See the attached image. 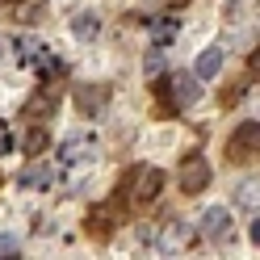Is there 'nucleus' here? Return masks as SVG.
<instances>
[{"instance_id": "423d86ee", "label": "nucleus", "mask_w": 260, "mask_h": 260, "mask_svg": "<svg viewBox=\"0 0 260 260\" xmlns=\"http://www.w3.org/2000/svg\"><path fill=\"white\" fill-rule=\"evenodd\" d=\"M168 96H172V109H185L193 105L202 96V84H198V76H168Z\"/></svg>"}, {"instance_id": "f8f14e48", "label": "nucleus", "mask_w": 260, "mask_h": 260, "mask_svg": "<svg viewBox=\"0 0 260 260\" xmlns=\"http://www.w3.org/2000/svg\"><path fill=\"white\" fill-rule=\"evenodd\" d=\"M46 143H51V135H46L42 126H34V130L21 139V147H25V155H38V151H46Z\"/></svg>"}, {"instance_id": "f03ea898", "label": "nucleus", "mask_w": 260, "mask_h": 260, "mask_svg": "<svg viewBox=\"0 0 260 260\" xmlns=\"http://www.w3.org/2000/svg\"><path fill=\"white\" fill-rule=\"evenodd\" d=\"M256 147H260V122L252 118L226 139V159L231 164H248V159H256Z\"/></svg>"}, {"instance_id": "20e7f679", "label": "nucleus", "mask_w": 260, "mask_h": 260, "mask_svg": "<svg viewBox=\"0 0 260 260\" xmlns=\"http://www.w3.org/2000/svg\"><path fill=\"white\" fill-rule=\"evenodd\" d=\"M105 101H109V84H76V109L84 118H101Z\"/></svg>"}, {"instance_id": "4468645a", "label": "nucleus", "mask_w": 260, "mask_h": 260, "mask_svg": "<svg viewBox=\"0 0 260 260\" xmlns=\"http://www.w3.org/2000/svg\"><path fill=\"white\" fill-rule=\"evenodd\" d=\"M151 92H155V101H159V109H164V113H176V109H172V96H168V76H155Z\"/></svg>"}, {"instance_id": "a211bd4d", "label": "nucleus", "mask_w": 260, "mask_h": 260, "mask_svg": "<svg viewBox=\"0 0 260 260\" xmlns=\"http://www.w3.org/2000/svg\"><path fill=\"white\" fill-rule=\"evenodd\" d=\"M239 202H243V206H252V202H256V185H252V189L243 185V189H239Z\"/></svg>"}, {"instance_id": "ddd939ff", "label": "nucleus", "mask_w": 260, "mask_h": 260, "mask_svg": "<svg viewBox=\"0 0 260 260\" xmlns=\"http://www.w3.org/2000/svg\"><path fill=\"white\" fill-rule=\"evenodd\" d=\"M42 51H46L42 42H34V38H21V42H17V63H34Z\"/></svg>"}, {"instance_id": "39448f33", "label": "nucleus", "mask_w": 260, "mask_h": 260, "mask_svg": "<svg viewBox=\"0 0 260 260\" xmlns=\"http://www.w3.org/2000/svg\"><path fill=\"white\" fill-rule=\"evenodd\" d=\"M55 105H59V84H51V80H46V84L21 105V118H51Z\"/></svg>"}, {"instance_id": "2eb2a0df", "label": "nucleus", "mask_w": 260, "mask_h": 260, "mask_svg": "<svg viewBox=\"0 0 260 260\" xmlns=\"http://www.w3.org/2000/svg\"><path fill=\"white\" fill-rule=\"evenodd\" d=\"M172 29H176V21H155V29H151V34H155V46H164V42L172 38Z\"/></svg>"}, {"instance_id": "7ed1b4c3", "label": "nucleus", "mask_w": 260, "mask_h": 260, "mask_svg": "<svg viewBox=\"0 0 260 260\" xmlns=\"http://www.w3.org/2000/svg\"><path fill=\"white\" fill-rule=\"evenodd\" d=\"M210 185V164H206V155H185L181 159V189L189 193H202Z\"/></svg>"}, {"instance_id": "6ab92c4d", "label": "nucleus", "mask_w": 260, "mask_h": 260, "mask_svg": "<svg viewBox=\"0 0 260 260\" xmlns=\"http://www.w3.org/2000/svg\"><path fill=\"white\" fill-rule=\"evenodd\" d=\"M0 55H5V42H0Z\"/></svg>"}, {"instance_id": "aec40b11", "label": "nucleus", "mask_w": 260, "mask_h": 260, "mask_svg": "<svg viewBox=\"0 0 260 260\" xmlns=\"http://www.w3.org/2000/svg\"><path fill=\"white\" fill-rule=\"evenodd\" d=\"M5 5H17V0H5Z\"/></svg>"}, {"instance_id": "f3484780", "label": "nucleus", "mask_w": 260, "mask_h": 260, "mask_svg": "<svg viewBox=\"0 0 260 260\" xmlns=\"http://www.w3.org/2000/svg\"><path fill=\"white\" fill-rule=\"evenodd\" d=\"M0 256H17V239L13 235H0Z\"/></svg>"}, {"instance_id": "1a4fd4ad", "label": "nucleus", "mask_w": 260, "mask_h": 260, "mask_svg": "<svg viewBox=\"0 0 260 260\" xmlns=\"http://www.w3.org/2000/svg\"><path fill=\"white\" fill-rule=\"evenodd\" d=\"M218 68H222V51H218V46H206V51L198 55V68H193V76H198V80H214Z\"/></svg>"}, {"instance_id": "6e6552de", "label": "nucleus", "mask_w": 260, "mask_h": 260, "mask_svg": "<svg viewBox=\"0 0 260 260\" xmlns=\"http://www.w3.org/2000/svg\"><path fill=\"white\" fill-rule=\"evenodd\" d=\"M113 226H118V218H113V206H92L88 218H84V231H88L92 239H109Z\"/></svg>"}, {"instance_id": "9d476101", "label": "nucleus", "mask_w": 260, "mask_h": 260, "mask_svg": "<svg viewBox=\"0 0 260 260\" xmlns=\"http://www.w3.org/2000/svg\"><path fill=\"white\" fill-rule=\"evenodd\" d=\"M96 29H101L96 13H80V17L72 21V34H76V38H96Z\"/></svg>"}, {"instance_id": "0eeeda50", "label": "nucleus", "mask_w": 260, "mask_h": 260, "mask_svg": "<svg viewBox=\"0 0 260 260\" xmlns=\"http://www.w3.org/2000/svg\"><path fill=\"white\" fill-rule=\"evenodd\" d=\"M202 235L206 239H226L231 235V210H222V206H210L206 214H202Z\"/></svg>"}, {"instance_id": "f257e3e1", "label": "nucleus", "mask_w": 260, "mask_h": 260, "mask_svg": "<svg viewBox=\"0 0 260 260\" xmlns=\"http://www.w3.org/2000/svg\"><path fill=\"white\" fill-rule=\"evenodd\" d=\"M159 189H164V168H130L118 198H122V206L143 210V206H151L159 198Z\"/></svg>"}, {"instance_id": "dca6fc26", "label": "nucleus", "mask_w": 260, "mask_h": 260, "mask_svg": "<svg viewBox=\"0 0 260 260\" xmlns=\"http://www.w3.org/2000/svg\"><path fill=\"white\" fill-rule=\"evenodd\" d=\"M143 68H147V76H159V72H164V51H151Z\"/></svg>"}, {"instance_id": "9b49d317", "label": "nucleus", "mask_w": 260, "mask_h": 260, "mask_svg": "<svg viewBox=\"0 0 260 260\" xmlns=\"http://www.w3.org/2000/svg\"><path fill=\"white\" fill-rule=\"evenodd\" d=\"M17 185H25V189H46V185H51V168H25V172L17 176Z\"/></svg>"}]
</instances>
